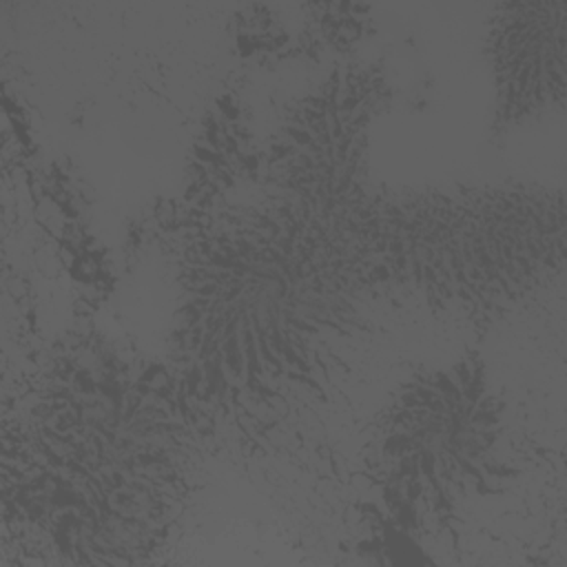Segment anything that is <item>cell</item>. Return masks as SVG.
Listing matches in <instances>:
<instances>
[{
	"label": "cell",
	"mask_w": 567,
	"mask_h": 567,
	"mask_svg": "<svg viewBox=\"0 0 567 567\" xmlns=\"http://www.w3.org/2000/svg\"><path fill=\"white\" fill-rule=\"evenodd\" d=\"M348 290L341 261L292 221L219 237L186 272L184 352L221 385L308 379L321 341L350 321Z\"/></svg>",
	"instance_id": "obj_1"
},
{
	"label": "cell",
	"mask_w": 567,
	"mask_h": 567,
	"mask_svg": "<svg viewBox=\"0 0 567 567\" xmlns=\"http://www.w3.org/2000/svg\"><path fill=\"white\" fill-rule=\"evenodd\" d=\"M392 268L447 301L498 303L563 252V202L527 190L421 197L377 219Z\"/></svg>",
	"instance_id": "obj_2"
},
{
	"label": "cell",
	"mask_w": 567,
	"mask_h": 567,
	"mask_svg": "<svg viewBox=\"0 0 567 567\" xmlns=\"http://www.w3.org/2000/svg\"><path fill=\"white\" fill-rule=\"evenodd\" d=\"M498 441L501 408L478 370L456 368L405 390L383 425L381 452L412 498L445 505L507 481L514 470L501 463Z\"/></svg>",
	"instance_id": "obj_3"
},
{
	"label": "cell",
	"mask_w": 567,
	"mask_h": 567,
	"mask_svg": "<svg viewBox=\"0 0 567 567\" xmlns=\"http://www.w3.org/2000/svg\"><path fill=\"white\" fill-rule=\"evenodd\" d=\"M565 22V2L516 4L496 20L492 58L507 113H529L563 97Z\"/></svg>",
	"instance_id": "obj_4"
}]
</instances>
